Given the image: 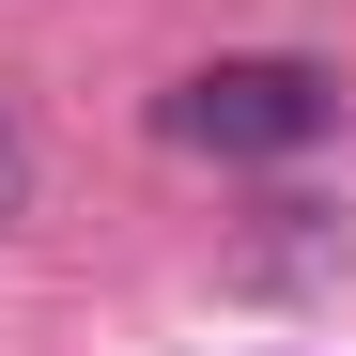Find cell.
Returning <instances> with one entry per match:
<instances>
[{
	"instance_id": "1",
	"label": "cell",
	"mask_w": 356,
	"mask_h": 356,
	"mask_svg": "<svg viewBox=\"0 0 356 356\" xmlns=\"http://www.w3.org/2000/svg\"><path fill=\"white\" fill-rule=\"evenodd\" d=\"M155 124L186 140V155H310V140L341 124V78H325V63H294V47H232V63L170 78Z\"/></svg>"
},
{
	"instance_id": "2",
	"label": "cell",
	"mask_w": 356,
	"mask_h": 356,
	"mask_svg": "<svg viewBox=\"0 0 356 356\" xmlns=\"http://www.w3.org/2000/svg\"><path fill=\"white\" fill-rule=\"evenodd\" d=\"M31 202V140H16V108H0V217Z\"/></svg>"
}]
</instances>
